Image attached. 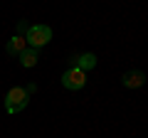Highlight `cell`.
<instances>
[{
	"instance_id": "obj_1",
	"label": "cell",
	"mask_w": 148,
	"mask_h": 138,
	"mask_svg": "<svg viewBox=\"0 0 148 138\" xmlns=\"http://www.w3.org/2000/svg\"><path fill=\"white\" fill-rule=\"evenodd\" d=\"M25 40H27V47L42 49L45 44L52 42V27H49V25H42V22H40V25H30Z\"/></svg>"
},
{
	"instance_id": "obj_2",
	"label": "cell",
	"mask_w": 148,
	"mask_h": 138,
	"mask_svg": "<svg viewBox=\"0 0 148 138\" xmlns=\"http://www.w3.org/2000/svg\"><path fill=\"white\" fill-rule=\"evenodd\" d=\"M30 104V94H27L25 86H12L5 94V111L8 113H17Z\"/></svg>"
},
{
	"instance_id": "obj_3",
	"label": "cell",
	"mask_w": 148,
	"mask_h": 138,
	"mask_svg": "<svg viewBox=\"0 0 148 138\" xmlns=\"http://www.w3.org/2000/svg\"><path fill=\"white\" fill-rule=\"evenodd\" d=\"M62 86L69 91H79L86 86V72H82L79 67H69L64 69V74H62Z\"/></svg>"
},
{
	"instance_id": "obj_4",
	"label": "cell",
	"mask_w": 148,
	"mask_h": 138,
	"mask_svg": "<svg viewBox=\"0 0 148 138\" xmlns=\"http://www.w3.org/2000/svg\"><path fill=\"white\" fill-rule=\"evenodd\" d=\"M121 84H123V89H138V86L146 84V74L141 69H131V72H126L121 77Z\"/></svg>"
},
{
	"instance_id": "obj_5",
	"label": "cell",
	"mask_w": 148,
	"mask_h": 138,
	"mask_svg": "<svg viewBox=\"0 0 148 138\" xmlns=\"http://www.w3.org/2000/svg\"><path fill=\"white\" fill-rule=\"evenodd\" d=\"M17 59H20V67L32 69V67H37V62H40V49H35V47H25L20 54H17Z\"/></svg>"
},
{
	"instance_id": "obj_6",
	"label": "cell",
	"mask_w": 148,
	"mask_h": 138,
	"mask_svg": "<svg viewBox=\"0 0 148 138\" xmlns=\"http://www.w3.org/2000/svg\"><path fill=\"white\" fill-rule=\"evenodd\" d=\"M72 62H74L72 67H79L82 72H89V69L96 67V54L94 52H84V54H79V57H74Z\"/></svg>"
},
{
	"instance_id": "obj_7",
	"label": "cell",
	"mask_w": 148,
	"mask_h": 138,
	"mask_svg": "<svg viewBox=\"0 0 148 138\" xmlns=\"http://www.w3.org/2000/svg\"><path fill=\"white\" fill-rule=\"evenodd\" d=\"M25 47H27V40H25V37H20V35H15V37L8 40L5 52H8V54H12V57H17V54H20Z\"/></svg>"
},
{
	"instance_id": "obj_8",
	"label": "cell",
	"mask_w": 148,
	"mask_h": 138,
	"mask_svg": "<svg viewBox=\"0 0 148 138\" xmlns=\"http://www.w3.org/2000/svg\"><path fill=\"white\" fill-rule=\"evenodd\" d=\"M27 30H30V25H27L25 20H20V22H17V35H20V37H25V35H27Z\"/></svg>"
}]
</instances>
